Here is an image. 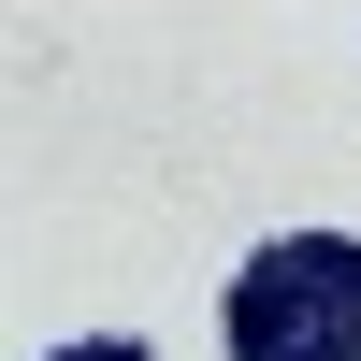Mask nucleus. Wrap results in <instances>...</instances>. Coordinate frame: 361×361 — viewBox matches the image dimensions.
<instances>
[{
    "mask_svg": "<svg viewBox=\"0 0 361 361\" xmlns=\"http://www.w3.org/2000/svg\"><path fill=\"white\" fill-rule=\"evenodd\" d=\"M231 361H361V231H275L217 289Z\"/></svg>",
    "mask_w": 361,
    "mask_h": 361,
    "instance_id": "obj_1",
    "label": "nucleus"
},
{
    "mask_svg": "<svg viewBox=\"0 0 361 361\" xmlns=\"http://www.w3.org/2000/svg\"><path fill=\"white\" fill-rule=\"evenodd\" d=\"M44 361H159V347H130V333H87V347H44Z\"/></svg>",
    "mask_w": 361,
    "mask_h": 361,
    "instance_id": "obj_2",
    "label": "nucleus"
}]
</instances>
